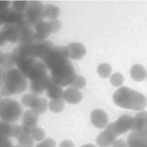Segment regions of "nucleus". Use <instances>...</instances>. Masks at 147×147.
Listing matches in <instances>:
<instances>
[{"instance_id": "obj_31", "label": "nucleus", "mask_w": 147, "mask_h": 147, "mask_svg": "<svg viewBox=\"0 0 147 147\" xmlns=\"http://www.w3.org/2000/svg\"><path fill=\"white\" fill-rule=\"evenodd\" d=\"M29 134L34 141L40 142L45 139V132L41 127L37 126L34 127L30 131Z\"/></svg>"}, {"instance_id": "obj_12", "label": "nucleus", "mask_w": 147, "mask_h": 147, "mask_svg": "<svg viewBox=\"0 0 147 147\" xmlns=\"http://www.w3.org/2000/svg\"><path fill=\"white\" fill-rule=\"evenodd\" d=\"M90 119L91 123L99 129L105 128L109 124L108 114L102 109L93 110L90 114Z\"/></svg>"}, {"instance_id": "obj_30", "label": "nucleus", "mask_w": 147, "mask_h": 147, "mask_svg": "<svg viewBox=\"0 0 147 147\" xmlns=\"http://www.w3.org/2000/svg\"><path fill=\"white\" fill-rule=\"evenodd\" d=\"M111 72L112 67L107 63H101L97 67L98 74L102 78H107L110 76Z\"/></svg>"}, {"instance_id": "obj_46", "label": "nucleus", "mask_w": 147, "mask_h": 147, "mask_svg": "<svg viewBox=\"0 0 147 147\" xmlns=\"http://www.w3.org/2000/svg\"><path fill=\"white\" fill-rule=\"evenodd\" d=\"M146 79H147V76H146Z\"/></svg>"}, {"instance_id": "obj_42", "label": "nucleus", "mask_w": 147, "mask_h": 147, "mask_svg": "<svg viewBox=\"0 0 147 147\" xmlns=\"http://www.w3.org/2000/svg\"><path fill=\"white\" fill-rule=\"evenodd\" d=\"M3 56H4V53H2L1 51H0V67L3 61Z\"/></svg>"}, {"instance_id": "obj_32", "label": "nucleus", "mask_w": 147, "mask_h": 147, "mask_svg": "<svg viewBox=\"0 0 147 147\" xmlns=\"http://www.w3.org/2000/svg\"><path fill=\"white\" fill-rule=\"evenodd\" d=\"M87 82L84 77L82 75H76L72 82L69 85V87L73 88L76 90H80L84 87L86 85Z\"/></svg>"}, {"instance_id": "obj_7", "label": "nucleus", "mask_w": 147, "mask_h": 147, "mask_svg": "<svg viewBox=\"0 0 147 147\" xmlns=\"http://www.w3.org/2000/svg\"><path fill=\"white\" fill-rule=\"evenodd\" d=\"M68 55L65 47L54 45L42 60L49 71L62 62L68 60Z\"/></svg>"}, {"instance_id": "obj_21", "label": "nucleus", "mask_w": 147, "mask_h": 147, "mask_svg": "<svg viewBox=\"0 0 147 147\" xmlns=\"http://www.w3.org/2000/svg\"><path fill=\"white\" fill-rule=\"evenodd\" d=\"M45 91L47 96L51 100L63 99L64 90L62 87L57 84L51 76Z\"/></svg>"}, {"instance_id": "obj_45", "label": "nucleus", "mask_w": 147, "mask_h": 147, "mask_svg": "<svg viewBox=\"0 0 147 147\" xmlns=\"http://www.w3.org/2000/svg\"><path fill=\"white\" fill-rule=\"evenodd\" d=\"M2 95H1V93H0V100L2 98Z\"/></svg>"}, {"instance_id": "obj_2", "label": "nucleus", "mask_w": 147, "mask_h": 147, "mask_svg": "<svg viewBox=\"0 0 147 147\" xmlns=\"http://www.w3.org/2000/svg\"><path fill=\"white\" fill-rule=\"evenodd\" d=\"M28 86V80L17 68L5 71L3 83L0 88V93L4 98L24 92Z\"/></svg>"}, {"instance_id": "obj_20", "label": "nucleus", "mask_w": 147, "mask_h": 147, "mask_svg": "<svg viewBox=\"0 0 147 147\" xmlns=\"http://www.w3.org/2000/svg\"><path fill=\"white\" fill-rule=\"evenodd\" d=\"M126 142L128 147H147V133L131 132Z\"/></svg>"}, {"instance_id": "obj_5", "label": "nucleus", "mask_w": 147, "mask_h": 147, "mask_svg": "<svg viewBox=\"0 0 147 147\" xmlns=\"http://www.w3.org/2000/svg\"><path fill=\"white\" fill-rule=\"evenodd\" d=\"M23 114V108L17 100L10 98H3L0 100V119L1 121L14 123Z\"/></svg>"}, {"instance_id": "obj_34", "label": "nucleus", "mask_w": 147, "mask_h": 147, "mask_svg": "<svg viewBox=\"0 0 147 147\" xmlns=\"http://www.w3.org/2000/svg\"><path fill=\"white\" fill-rule=\"evenodd\" d=\"M28 2L27 1H14L11 2V7L14 10L23 13L25 11L28 5Z\"/></svg>"}, {"instance_id": "obj_35", "label": "nucleus", "mask_w": 147, "mask_h": 147, "mask_svg": "<svg viewBox=\"0 0 147 147\" xmlns=\"http://www.w3.org/2000/svg\"><path fill=\"white\" fill-rule=\"evenodd\" d=\"M56 141L51 138H46L40 142L34 147H56Z\"/></svg>"}, {"instance_id": "obj_8", "label": "nucleus", "mask_w": 147, "mask_h": 147, "mask_svg": "<svg viewBox=\"0 0 147 147\" xmlns=\"http://www.w3.org/2000/svg\"><path fill=\"white\" fill-rule=\"evenodd\" d=\"M44 5L39 1H30L24 12L25 19L34 26L37 24L44 21Z\"/></svg>"}, {"instance_id": "obj_40", "label": "nucleus", "mask_w": 147, "mask_h": 147, "mask_svg": "<svg viewBox=\"0 0 147 147\" xmlns=\"http://www.w3.org/2000/svg\"><path fill=\"white\" fill-rule=\"evenodd\" d=\"M5 72V71L1 67H0V88L3 83Z\"/></svg>"}, {"instance_id": "obj_36", "label": "nucleus", "mask_w": 147, "mask_h": 147, "mask_svg": "<svg viewBox=\"0 0 147 147\" xmlns=\"http://www.w3.org/2000/svg\"><path fill=\"white\" fill-rule=\"evenodd\" d=\"M48 21L52 28L53 33H57L60 30L61 28V23L59 20L57 19L51 20H49Z\"/></svg>"}, {"instance_id": "obj_37", "label": "nucleus", "mask_w": 147, "mask_h": 147, "mask_svg": "<svg viewBox=\"0 0 147 147\" xmlns=\"http://www.w3.org/2000/svg\"><path fill=\"white\" fill-rule=\"evenodd\" d=\"M112 147H128L126 141L123 139H117L113 144Z\"/></svg>"}, {"instance_id": "obj_9", "label": "nucleus", "mask_w": 147, "mask_h": 147, "mask_svg": "<svg viewBox=\"0 0 147 147\" xmlns=\"http://www.w3.org/2000/svg\"><path fill=\"white\" fill-rule=\"evenodd\" d=\"M119 136L113 122H111L96 137V144L99 147H109L112 146Z\"/></svg>"}, {"instance_id": "obj_29", "label": "nucleus", "mask_w": 147, "mask_h": 147, "mask_svg": "<svg viewBox=\"0 0 147 147\" xmlns=\"http://www.w3.org/2000/svg\"><path fill=\"white\" fill-rule=\"evenodd\" d=\"M65 107V101L63 99L51 100L48 103V108L55 113L61 112Z\"/></svg>"}, {"instance_id": "obj_43", "label": "nucleus", "mask_w": 147, "mask_h": 147, "mask_svg": "<svg viewBox=\"0 0 147 147\" xmlns=\"http://www.w3.org/2000/svg\"><path fill=\"white\" fill-rule=\"evenodd\" d=\"M3 20L2 17V11H0V25H3Z\"/></svg>"}, {"instance_id": "obj_14", "label": "nucleus", "mask_w": 147, "mask_h": 147, "mask_svg": "<svg viewBox=\"0 0 147 147\" xmlns=\"http://www.w3.org/2000/svg\"><path fill=\"white\" fill-rule=\"evenodd\" d=\"M131 132L147 133V111H140L137 113L133 119Z\"/></svg>"}, {"instance_id": "obj_4", "label": "nucleus", "mask_w": 147, "mask_h": 147, "mask_svg": "<svg viewBox=\"0 0 147 147\" xmlns=\"http://www.w3.org/2000/svg\"><path fill=\"white\" fill-rule=\"evenodd\" d=\"M53 46V42L47 39L41 41L18 43L17 51L21 57H30L42 60Z\"/></svg>"}, {"instance_id": "obj_11", "label": "nucleus", "mask_w": 147, "mask_h": 147, "mask_svg": "<svg viewBox=\"0 0 147 147\" xmlns=\"http://www.w3.org/2000/svg\"><path fill=\"white\" fill-rule=\"evenodd\" d=\"M38 119L39 115L34 111L31 109L26 110L22 114V130L29 134L33 129L38 126Z\"/></svg>"}, {"instance_id": "obj_25", "label": "nucleus", "mask_w": 147, "mask_h": 147, "mask_svg": "<svg viewBox=\"0 0 147 147\" xmlns=\"http://www.w3.org/2000/svg\"><path fill=\"white\" fill-rule=\"evenodd\" d=\"M41 97L35 95L32 92H29L24 94L21 98L22 104L30 109L34 110L38 106Z\"/></svg>"}, {"instance_id": "obj_39", "label": "nucleus", "mask_w": 147, "mask_h": 147, "mask_svg": "<svg viewBox=\"0 0 147 147\" xmlns=\"http://www.w3.org/2000/svg\"><path fill=\"white\" fill-rule=\"evenodd\" d=\"M10 1H0V11L5 10L9 7Z\"/></svg>"}, {"instance_id": "obj_22", "label": "nucleus", "mask_w": 147, "mask_h": 147, "mask_svg": "<svg viewBox=\"0 0 147 147\" xmlns=\"http://www.w3.org/2000/svg\"><path fill=\"white\" fill-rule=\"evenodd\" d=\"M49 77L50 76L48 75L45 77L30 81L29 89L31 92L38 96L42 94V93L46 90Z\"/></svg>"}, {"instance_id": "obj_41", "label": "nucleus", "mask_w": 147, "mask_h": 147, "mask_svg": "<svg viewBox=\"0 0 147 147\" xmlns=\"http://www.w3.org/2000/svg\"><path fill=\"white\" fill-rule=\"evenodd\" d=\"M6 44V41L4 40V38H3L1 32H0V47H2L3 45H5Z\"/></svg>"}, {"instance_id": "obj_13", "label": "nucleus", "mask_w": 147, "mask_h": 147, "mask_svg": "<svg viewBox=\"0 0 147 147\" xmlns=\"http://www.w3.org/2000/svg\"><path fill=\"white\" fill-rule=\"evenodd\" d=\"M34 38L35 41H41L47 40V38L52 33V30L48 21H42L37 24L34 26Z\"/></svg>"}, {"instance_id": "obj_18", "label": "nucleus", "mask_w": 147, "mask_h": 147, "mask_svg": "<svg viewBox=\"0 0 147 147\" xmlns=\"http://www.w3.org/2000/svg\"><path fill=\"white\" fill-rule=\"evenodd\" d=\"M68 58L72 60H80L86 54L87 49L85 46L80 42H71L66 47Z\"/></svg>"}, {"instance_id": "obj_26", "label": "nucleus", "mask_w": 147, "mask_h": 147, "mask_svg": "<svg viewBox=\"0 0 147 147\" xmlns=\"http://www.w3.org/2000/svg\"><path fill=\"white\" fill-rule=\"evenodd\" d=\"M17 144H16L18 147H33L34 145V141L32 139L30 135L22 130L21 127V130L19 134L16 137Z\"/></svg>"}, {"instance_id": "obj_10", "label": "nucleus", "mask_w": 147, "mask_h": 147, "mask_svg": "<svg viewBox=\"0 0 147 147\" xmlns=\"http://www.w3.org/2000/svg\"><path fill=\"white\" fill-rule=\"evenodd\" d=\"M19 32V43L29 42L34 41V26L28 22L25 18L16 25Z\"/></svg>"}, {"instance_id": "obj_33", "label": "nucleus", "mask_w": 147, "mask_h": 147, "mask_svg": "<svg viewBox=\"0 0 147 147\" xmlns=\"http://www.w3.org/2000/svg\"><path fill=\"white\" fill-rule=\"evenodd\" d=\"M124 82V77L120 72H115L110 76V83L115 87H121Z\"/></svg>"}, {"instance_id": "obj_1", "label": "nucleus", "mask_w": 147, "mask_h": 147, "mask_svg": "<svg viewBox=\"0 0 147 147\" xmlns=\"http://www.w3.org/2000/svg\"><path fill=\"white\" fill-rule=\"evenodd\" d=\"M114 103L119 107L135 111H142L147 106V98L143 94L123 86L113 95Z\"/></svg>"}, {"instance_id": "obj_17", "label": "nucleus", "mask_w": 147, "mask_h": 147, "mask_svg": "<svg viewBox=\"0 0 147 147\" xmlns=\"http://www.w3.org/2000/svg\"><path fill=\"white\" fill-rule=\"evenodd\" d=\"M133 117L129 114H123L113 122L115 128L119 135L124 134L130 130L133 125Z\"/></svg>"}, {"instance_id": "obj_19", "label": "nucleus", "mask_w": 147, "mask_h": 147, "mask_svg": "<svg viewBox=\"0 0 147 147\" xmlns=\"http://www.w3.org/2000/svg\"><path fill=\"white\" fill-rule=\"evenodd\" d=\"M0 32L6 42L14 43L19 40V32L16 25L4 24Z\"/></svg>"}, {"instance_id": "obj_16", "label": "nucleus", "mask_w": 147, "mask_h": 147, "mask_svg": "<svg viewBox=\"0 0 147 147\" xmlns=\"http://www.w3.org/2000/svg\"><path fill=\"white\" fill-rule=\"evenodd\" d=\"M21 130V125L0 121V137L16 138Z\"/></svg>"}, {"instance_id": "obj_28", "label": "nucleus", "mask_w": 147, "mask_h": 147, "mask_svg": "<svg viewBox=\"0 0 147 147\" xmlns=\"http://www.w3.org/2000/svg\"><path fill=\"white\" fill-rule=\"evenodd\" d=\"M16 64V63L12 53H4L3 61L1 67L5 71H7L14 68V66Z\"/></svg>"}, {"instance_id": "obj_24", "label": "nucleus", "mask_w": 147, "mask_h": 147, "mask_svg": "<svg viewBox=\"0 0 147 147\" xmlns=\"http://www.w3.org/2000/svg\"><path fill=\"white\" fill-rule=\"evenodd\" d=\"M130 76L136 82L143 81L147 76L146 70L145 67L139 64L133 65L130 70Z\"/></svg>"}, {"instance_id": "obj_3", "label": "nucleus", "mask_w": 147, "mask_h": 147, "mask_svg": "<svg viewBox=\"0 0 147 147\" xmlns=\"http://www.w3.org/2000/svg\"><path fill=\"white\" fill-rule=\"evenodd\" d=\"M16 65L30 81L48 75V69L40 59L29 57H21L16 61Z\"/></svg>"}, {"instance_id": "obj_23", "label": "nucleus", "mask_w": 147, "mask_h": 147, "mask_svg": "<svg viewBox=\"0 0 147 147\" xmlns=\"http://www.w3.org/2000/svg\"><path fill=\"white\" fill-rule=\"evenodd\" d=\"M83 95L80 91L73 88H68L64 90L63 99L69 104H77L82 101Z\"/></svg>"}, {"instance_id": "obj_38", "label": "nucleus", "mask_w": 147, "mask_h": 147, "mask_svg": "<svg viewBox=\"0 0 147 147\" xmlns=\"http://www.w3.org/2000/svg\"><path fill=\"white\" fill-rule=\"evenodd\" d=\"M59 147H75V144L70 140H64L60 143Z\"/></svg>"}, {"instance_id": "obj_15", "label": "nucleus", "mask_w": 147, "mask_h": 147, "mask_svg": "<svg viewBox=\"0 0 147 147\" xmlns=\"http://www.w3.org/2000/svg\"><path fill=\"white\" fill-rule=\"evenodd\" d=\"M2 17L4 24L17 25L24 18V13L18 11L12 7L2 11ZM3 24V25H4Z\"/></svg>"}, {"instance_id": "obj_27", "label": "nucleus", "mask_w": 147, "mask_h": 147, "mask_svg": "<svg viewBox=\"0 0 147 147\" xmlns=\"http://www.w3.org/2000/svg\"><path fill=\"white\" fill-rule=\"evenodd\" d=\"M60 14V9L52 4H47L43 7V16L44 18H47L49 20L57 19Z\"/></svg>"}, {"instance_id": "obj_6", "label": "nucleus", "mask_w": 147, "mask_h": 147, "mask_svg": "<svg viewBox=\"0 0 147 147\" xmlns=\"http://www.w3.org/2000/svg\"><path fill=\"white\" fill-rule=\"evenodd\" d=\"M51 78L59 86H69L76 76V70L69 60H67L50 70Z\"/></svg>"}, {"instance_id": "obj_44", "label": "nucleus", "mask_w": 147, "mask_h": 147, "mask_svg": "<svg viewBox=\"0 0 147 147\" xmlns=\"http://www.w3.org/2000/svg\"><path fill=\"white\" fill-rule=\"evenodd\" d=\"M81 147H96V146L92 144H86L82 145Z\"/></svg>"}]
</instances>
